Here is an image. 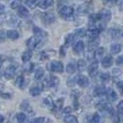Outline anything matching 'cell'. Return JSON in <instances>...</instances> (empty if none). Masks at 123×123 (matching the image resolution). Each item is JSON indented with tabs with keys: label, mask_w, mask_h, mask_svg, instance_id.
Returning a JSON list of instances; mask_svg holds the SVG:
<instances>
[{
	"label": "cell",
	"mask_w": 123,
	"mask_h": 123,
	"mask_svg": "<svg viewBox=\"0 0 123 123\" xmlns=\"http://www.w3.org/2000/svg\"><path fill=\"white\" fill-rule=\"evenodd\" d=\"M73 13H74V9L72 6H64L59 10V15L67 20L73 19Z\"/></svg>",
	"instance_id": "obj_1"
},
{
	"label": "cell",
	"mask_w": 123,
	"mask_h": 123,
	"mask_svg": "<svg viewBox=\"0 0 123 123\" xmlns=\"http://www.w3.org/2000/svg\"><path fill=\"white\" fill-rule=\"evenodd\" d=\"M96 108H97V109L100 112L104 113V114L111 115V113L114 111L112 106L110 104H108V103L105 102V101H101V102L98 103L97 105H96Z\"/></svg>",
	"instance_id": "obj_2"
},
{
	"label": "cell",
	"mask_w": 123,
	"mask_h": 123,
	"mask_svg": "<svg viewBox=\"0 0 123 123\" xmlns=\"http://www.w3.org/2000/svg\"><path fill=\"white\" fill-rule=\"evenodd\" d=\"M47 68L49 71L54 73H62L64 71V66L61 62L59 61H52L48 65Z\"/></svg>",
	"instance_id": "obj_3"
},
{
	"label": "cell",
	"mask_w": 123,
	"mask_h": 123,
	"mask_svg": "<svg viewBox=\"0 0 123 123\" xmlns=\"http://www.w3.org/2000/svg\"><path fill=\"white\" fill-rule=\"evenodd\" d=\"M40 41H41L40 38L36 36H32L26 41V45L29 48V50H33V49H36L38 47V45L40 44Z\"/></svg>",
	"instance_id": "obj_4"
},
{
	"label": "cell",
	"mask_w": 123,
	"mask_h": 123,
	"mask_svg": "<svg viewBox=\"0 0 123 123\" xmlns=\"http://www.w3.org/2000/svg\"><path fill=\"white\" fill-rule=\"evenodd\" d=\"M17 72V66L14 64H10L7 67L4 71V77L6 79H11L12 77L15 75Z\"/></svg>",
	"instance_id": "obj_5"
},
{
	"label": "cell",
	"mask_w": 123,
	"mask_h": 123,
	"mask_svg": "<svg viewBox=\"0 0 123 123\" xmlns=\"http://www.w3.org/2000/svg\"><path fill=\"white\" fill-rule=\"evenodd\" d=\"M15 85L17 87H19L21 89H24L29 85V80H26L22 74H19L16 78Z\"/></svg>",
	"instance_id": "obj_6"
},
{
	"label": "cell",
	"mask_w": 123,
	"mask_h": 123,
	"mask_svg": "<svg viewBox=\"0 0 123 123\" xmlns=\"http://www.w3.org/2000/svg\"><path fill=\"white\" fill-rule=\"evenodd\" d=\"M46 82L50 88H56L59 86L60 81H59V78L55 76V75H48V77L46 78Z\"/></svg>",
	"instance_id": "obj_7"
},
{
	"label": "cell",
	"mask_w": 123,
	"mask_h": 123,
	"mask_svg": "<svg viewBox=\"0 0 123 123\" xmlns=\"http://www.w3.org/2000/svg\"><path fill=\"white\" fill-rule=\"evenodd\" d=\"M98 61H93L91 63V65L89 66V69H88V73H89V75L92 77V78H94V77L97 75L98 74Z\"/></svg>",
	"instance_id": "obj_8"
},
{
	"label": "cell",
	"mask_w": 123,
	"mask_h": 123,
	"mask_svg": "<svg viewBox=\"0 0 123 123\" xmlns=\"http://www.w3.org/2000/svg\"><path fill=\"white\" fill-rule=\"evenodd\" d=\"M76 84L81 87H87L89 86V79L83 74H79L76 76Z\"/></svg>",
	"instance_id": "obj_9"
},
{
	"label": "cell",
	"mask_w": 123,
	"mask_h": 123,
	"mask_svg": "<svg viewBox=\"0 0 123 123\" xmlns=\"http://www.w3.org/2000/svg\"><path fill=\"white\" fill-rule=\"evenodd\" d=\"M106 98L110 102H114L118 100V94L113 90L112 88H106Z\"/></svg>",
	"instance_id": "obj_10"
},
{
	"label": "cell",
	"mask_w": 123,
	"mask_h": 123,
	"mask_svg": "<svg viewBox=\"0 0 123 123\" xmlns=\"http://www.w3.org/2000/svg\"><path fill=\"white\" fill-rule=\"evenodd\" d=\"M43 20L46 25H50L52 23H54L56 20V17L54 15V13L52 12H48V13H45L43 14Z\"/></svg>",
	"instance_id": "obj_11"
},
{
	"label": "cell",
	"mask_w": 123,
	"mask_h": 123,
	"mask_svg": "<svg viewBox=\"0 0 123 123\" xmlns=\"http://www.w3.org/2000/svg\"><path fill=\"white\" fill-rule=\"evenodd\" d=\"M32 32H33V34H34V36L38 37V38H46L47 36V32L45 31L44 30H42L41 28H39V27H36L34 26L33 28H32Z\"/></svg>",
	"instance_id": "obj_12"
},
{
	"label": "cell",
	"mask_w": 123,
	"mask_h": 123,
	"mask_svg": "<svg viewBox=\"0 0 123 123\" xmlns=\"http://www.w3.org/2000/svg\"><path fill=\"white\" fill-rule=\"evenodd\" d=\"M99 15H100V18H101L104 22H108V21L110 20L111 18H112L111 11L108 10V9H103Z\"/></svg>",
	"instance_id": "obj_13"
},
{
	"label": "cell",
	"mask_w": 123,
	"mask_h": 123,
	"mask_svg": "<svg viewBox=\"0 0 123 123\" xmlns=\"http://www.w3.org/2000/svg\"><path fill=\"white\" fill-rule=\"evenodd\" d=\"M43 86H44V85H38V86H32L30 89V94H31V96L32 97H38L40 94L42 93L43 91Z\"/></svg>",
	"instance_id": "obj_14"
},
{
	"label": "cell",
	"mask_w": 123,
	"mask_h": 123,
	"mask_svg": "<svg viewBox=\"0 0 123 123\" xmlns=\"http://www.w3.org/2000/svg\"><path fill=\"white\" fill-rule=\"evenodd\" d=\"M18 16L20 18H26L30 16V12L27 9V7L21 6L18 7Z\"/></svg>",
	"instance_id": "obj_15"
},
{
	"label": "cell",
	"mask_w": 123,
	"mask_h": 123,
	"mask_svg": "<svg viewBox=\"0 0 123 123\" xmlns=\"http://www.w3.org/2000/svg\"><path fill=\"white\" fill-rule=\"evenodd\" d=\"M83 50H84V43H83V41H79L73 45V51L76 54L82 53V51H83Z\"/></svg>",
	"instance_id": "obj_16"
},
{
	"label": "cell",
	"mask_w": 123,
	"mask_h": 123,
	"mask_svg": "<svg viewBox=\"0 0 123 123\" xmlns=\"http://www.w3.org/2000/svg\"><path fill=\"white\" fill-rule=\"evenodd\" d=\"M53 5H54V0H41L38 3V6L41 9H46L48 7H51Z\"/></svg>",
	"instance_id": "obj_17"
},
{
	"label": "cell",
	"mask_w": 123,
	"mask_h": 123,
	"mask_svg": "<svg viewBox=\"0 0 123 123\" xmlns=\"http://www.w3.org/2000/svg\"><path fill=\"white\" fill-rule=\"evenodd\" d=\"M21 108L23 110V111L29 113L30 115H33V111L31 110V106H30V103H29V101H28V100H23V101L21 102Z\"/></svg>",
	"instance_id": "obj_18"
},
{
	"label": "cell",
	"mask_w": 123,
	"mask_h": 123,
	"mask_svg": "<svg viewBox=\"0 0 123 123\" xmlns=\"http://www.w3.org/2000/svg\"><path fill=\"white\" fill-rule=\"evenodd\" d=\"M105 94H106V87L104 86H98L93 90V96L94 97L100 98V97L104 96Z\"/></svg>",
	"instance_id": "obj_19"
},
{
	"label": "cell",
	"mask_w": 123,
	"mask_h": 123,
	"mask_svg": "<svg viewBox=\"0 0 123 123\" xmlns=\"http://www.w3.org/2000/svg\"><path fill=\"white\" fill-rule=\"evenodd\" d=\"M102 66L104 68H109L112 66L113 64V58L111 56H106L102 58Z\"/></svg>",
	"instance_id": "obj_20"
},
{
	"label": "cell",
	"mask_w": 123,
	"mask_h": 123,
	"mask_svg": "<svg viewBox=\"0 0 123 123\" xmlns=\"http://www.w3.org/2000/svg\"><path fill=\"white\" fill-rule=\"evenodd\" d=\"M7 37L9 39V40H12V41H15V40H18L19 39V32L16 31V30H10V31H7Z\"/></svg>",
	"instance_id": "obj_21"
},
{
	"label": "cell",
	"mask_w": 123,
	"mask_h": 123,
	"mask_svg": "<svg viewBox=\"0 0 123 123\" xmlns=\"http://www.w3.org/2000/svg\"><path fill=\"white\" fill-rule=\"evenodd\" d=\"M75 39H76L75 34H69V35L66 37V40H65V45H64V46H66V47L71 46L72 44L75 42Z\"/></svg>",
	"instance_id": "obj_22"
},
{
	"label": "cell",
	"mask_w": 123,
	"mask_h": 123,
	"mask_svg": "<svg viewBox=\"0 0 123 123\" xmlns=\"http://www.w3.org/2000/svg\"><path fill=\"white\" fill-rule=\"evenodd\" d=\"M45 76V69L39 67L34 71V78L36 80H42V78Z\"/></svg>",
	"instance_id": "obj_23"
},
{
	"label": "cell",
	"mask_w": 123,
	"mask_h": 123,
	"mask_svg": "<svg viewBox=\"0 0 123 123\" xmlns=\"http://www.w3.org/2000/svg\"><path fill=\"white\" fill-rule=\"evenodd\" d=\"M105 54V49L103 47H99L96 50H94V59L96 60H101Z\"/></svg>",
	"instance_id": "obj_24"
},
{
	"label": "cell",
	"mask_w": 123,
	"mask_h": 123,
	"mask_svg": "<svg viewBox=\"0 0 123 123\" xmlns=\"http://www.w3.org/2000/svg\"><path fill=\"white\" fill-rule=\"evenodd\" d=\"M110 35L113 39H120L122 36V31L119 29H111L110 30Z\"/></svg>",
	"instance_id": "obj_25"
},
{
	"label": "cell",
	"mask_w": 123,
	"mask_h": 123,
	"mask_svg": "<svg viewBox=\"0 0 123 123\" xmlns=\"http://www.w3.org/2000/svg\"><path fill=\"white\" fill-rule=\"evenodd\" d=\"M22 69H23V72L26 73V74H30L33 71V69H34V66H33V63H31L29 62H26L25 63H24V65L22 67Z\"/></svg>",
	"instance_id": "obj_26"
},
{
	"label": "cell",
	"mask_w": 123,
	"mask_h": 123,
	"mask_svg": "<svg viewBox=\"0 0 123 123\" xmlns=\"http://www.w3.org/2000/svg\"><path fill=\"white\" fill-rule=\"evenodd\" d=\"M86 62L84 61L83 59H80L79 61L77 62V66H76V69L79 70V72H83L85 69H86Z\"/></svg>",
	"instance_id": "obj_27"
},
{
	"label": "cell",
	"mask_w": 123,
	"mask_h": 123,
	"mask_svg": "<svg viewBox=\"0 0 123 123\" xmlns=\"http://www.w3.org/2000/svg\"><path fill=\"white\" fill-rule=\"evenodd\" d=\"M16 118H17L18 123H26L27 122V116H26L25 113H23V112L17 113Z\"/></svg>",
	"instance_id": "obj_28"
},
{
	"label": "cell",
	"mask_w": 123,
	"mask_h": 123,
	"mask_svg": "<svg viewBox=\"0 0 123 123\" xmlns=\"http://www.w3.org/2000/svg\"><path fill=\"white\" fill-rule=\"evenodd\" d=\"M76 65H75V63H74V62L71 61L69 64L67 65L66 67V71H67L68 74H73L74 73L76 72Z\"/></svg>",
	"instance_id": "obj_29"
},
{
	"label": "cell",
	"mask_w": 123,
	"mask_h": 123,
	"mask_svg": "<svg viewBox=\"0 0 123 123\" xmlns=\"http://www.w3.org/2000/svg\"><path fill=\"white\" fill-rule=\"evenodd\" d=\"M32 57V52H31V50H27L25 51L23 53H22V56H21V59L22 61L26 62H29L31 59Z\"/></svg>",
	"instance_id": "obj_30"
},
{
	"label": "cell",
	"mask_w": 123,
	"mask_h": 123,
	"mask_svg": "<svg viewBox=\"0 0 123 123\" xmlns=\"http://www.w3.org/2000/svg\"><path fill=\"white\" fill-rule=\"evenodd\" d=\"M44 104H45V106H46L47 108H49V109H53L54 108V100L52 99V98L50 97H46L44 99Z\"/></svg>",
	"instance_id": "obj_31"
},
{
	"label": "cell",
	"mask_w": 123,
	"mask_h": 123,
	"mask_svg": "<svg viewBox=\"0 0 123 123\" xmlns=\"http://www.w3.org/2000/svg\"><path fill=\"white\" fill-rule=\"evenodd\" d=\"M64 122L65 123H79L78 122V118L70 114H68L67 116L64 117Z\"/></svg>",
	"instance_id": "obj_32"
},
{
	"label": "cell",
	"mask_w": 123,
	"mask_h": 123,
	"mask_svg": "<svg viewBox=\"0 0 123 123\" xmlns=\"http://www.w3.org/2000/svg\"><path fill=\"white\" fill-rule=\"evenodd\" d=\"M110 51L112 54H118L121 51V45L119 43H114L110 48Z\"/></svg>",
	"instance_id": "obj_33"
},
{
	"label": "cell",
	"mask_w": 123,
	"mask_h": 123,
	"mask_svg": "<svg viewBox=\"0 0 123 123\" xmlns=\"http://www.w3.org/2000/svg\"><path fill=\"white\" fill-rule=\"evenodd\" d=\"M110 74L108 73H101L99 75V80L102 83H108L110 81Z\"/></svg>",
	"instance_id": "obj_34"
},
{
	"label": "cell",
	"mask_w": 123,
	"mask_h": 123,
	"mask_svg": "<svg viewBox=\"0 0 123 123\" xmlns=\"http://www.w3.org/2000/svg\"><path fill=\"white\" fill-rule=\"evenodd\" d=\"M63 106H64V99H63V98H58V99L56 100V104H54L53 109L55 108L56 110H61L62 108H63Z\"/></svg>",
	"instance_id": "obj_35"
},
{
	"label": "cell",
	"mask_w": 123,
	"mask_h": 123,
	"mask_svg": "<svg viewBox=\"0 0 123 123\" xmlns=\"http://www.w3.org/2000/svg\"><path fill=\"white\" fill-rule=\"evenodd\" d=\"M120 114L118 112H115V111H113L111 113V118H112L113 122L114 123H120L121 121V118H120Z\"/></svg>",
	"instance_id": "obj_36"
},
{
	"label": "cell",
	"mask_w": 123,
	"mask_h": 123,
	"mask_svg": "<svg viewBox=\"0 0 123 123\" xmlns=\"http://www.w3.org/2000/svg\"><path fill=\"white\" fill-rule=\"evenodd\" d=\"M25 4L28 7L32 9V8L36 7V6L38 5V1L37 0H25Z\"/></svg>",
	"instance_id": "obj_37"
},
{
	"label": "cell",
	"mask_w": 123,
	"mask_h": 123,
	"mask_svg": "<svg viewBox=\"0 0 123 123\" xmlns=\"http://www.w3.org/2000/svg\"><path fill=\"white\" fill-rule=\"evenodd\" d=\"M22 4L21 0H13L10 3V8L11 9H17L19 6H21Z\"/></svg>",
	"instance_id": "obj_38"
},
{
	"label": "cell",
	"mask_w": 123,
	"mask_h": 123,
	"mask_svg": "<svg viewBox=\"0 0 123 123\" xmlns=\"http://www.w3.org/2000/svg\"><path fill=\"white\" fill-rule=\"evenodd\" d=\"M86 33H87V31H86V30H84V29H78V30H76V31H75V36L83 38V37L86 36Z\"/></svg>",
	"instance_id": "obj_39"
},
{
	"label": "cell",
	"mask_w": 123,
	"mask_h": 123,
	"mask_svg": "<svg viewBox=\"0 0 123 123\" xmlns=\"http://www.w3.org/2000/svg\"><path fill=\"white\" fill-rule=\"evenodd\" d=\"M85 56H86V59L88 61H92L94 59V50H89L86 51L85 53Z\"/></svg>",
	"instance_id": "obj_40"
},
{
	"label": "cell",
	"mask_w": 123,
	"mask_h": 123,
	"mask_svg": "<svg viewBox=\"0 0 123 123\" xmlns=\"http://www.w3.org/2000/svg\"><path fill=\"white\" fill-rule=\"evenodd\" d=\"M100 115L98 113H94L90 118V123H99L100 122Z\"/></svg>",
	"instance_id": "obj_41"
},
{
	"label": "cell",
	"mask_w": 123,
	"mask_h": 123,
	"mask_svg": "<svg viewBox=\"0 0 123 123\" xmlns=\"http://www.w3.org/2000/svg\"><path fill=\"white\" fill-rule=\"evenodd\" d=\"M112 74L115 78H118V77L121 76L122 71H121L120 68H114V69L112 70Z\"/></svg>",
	"instance_id": "obj_42"
},
{
	"label": "cell",
	"mask_w": 123,
	"mask_h": 123,
	"mask_svg": "<svg viewBox=\"0 0 123 123\" xmlns=\"http://www.w3.org/2000/svg\"><path fill=\"white\" fill-rule=\"evenodd\" d=\"M49 57H50V54H49V52L47 51H42L41 53H40V60H41V61H46Z\"/></svg>",
	"instance_id": "obj_43"
},
{
	"label": "cell",
	"mask_w": 123,
	"mask_h": 123,
	"mask_svg": "<svg viewBox=\"0 0 123 123\" xmlns=\"http://www.w3.org/2000/svg\"><path fill=\"white\" fill-rule=\"evenodd\" d=\"M76 84V77H69L67 81V86L69 87H72Z\"/></svg>",
	"instance_id": "obj_44"
},
{
	"label": "cell",
	"mask_w": 123,
	"mask_h": 123,
	"mask_svg": "<svg viewBox=\"0 0 123 123\" xmlns=\"http://www.w3.org/2000/svg\"><path fill=\"white\" fill-rule=\"evenodd\" d=\"M45 119L46 118H44V117H39V118H32L28 123H44L45 122Z\"/></svg>",
	"instance_id": "obj_45"
},
{
	"label": "cell",
	"mask_w": 123,
	"mask_h": 123,
	"mask_svg": "<svg viewBox=\"0 0 123 123\" xmlns=\"http://www.w3.org/2000/svg\"><path fill=\"white\" fill-rule=\"evenodd\" d=\"M8 25L13 26V27L18 26L19 25V20H18L16 18H10V19L8 20Z\"/></svg>",
	"instance_id": "obj_46"
},
{
	"label": "cell",
	"mask_w": 123,
	"mask_h": 123,
	"mask_svg": "<svg viewBox=\"0 0 123 123\" xmlns=\"http://www.w3.org/2000/svg\"><path fill=\"white\" fill-rule=\"evenodd\" d=\"M117 108H118V112L119 113L120 115H122L123 114V101L122 100H120V101H119Z\"/></svg>",
	"instance_id": "obj_47"
},
{
	"label": "cell",
	"mask_w": 123,
	"mask_h": 123,
	"mask_svg": "<svg viewBox=\"0 0 123 123\" xmlns=\"http://www.w3.org/2000/svg\"><path fill=\"white\" fill-rule=\"evenodd\" d=\"M116 86L118 88V90L121 92L122 91V86H123V82L122 80H116Z\"/></svg>",
	"instance_id": "obj_48"
},
{
	"label": "cell",
	"mask_w": 123,
	"mask_h": 123,
	"mask_svg": "<svg viewBox=\"0 0 123 123\" xmlns=\"http://www.w3.org/2000/svg\"><path fill=\"white\" fill-rule=\"evenodd\" d=\"M66 46H61L60 47V51H59V53H60V56L61 57H65L66 55Z\"/></svg>",
	"instance_id": "obj_49"
},
{
	"label": "cell",
	"mask_w": 123,
	"mask_h": 123,
	"mask_svg": "<svg viewBox=\"0 0 123 123\" xmlns=\"http://www.w3.org/2000/svg\"><path fill=\"white\" fill-rule=\"evenodd\" d=\"M0 96L4 98V99H9L11 98V95L9 93H1Z\"/></svg>",
	"instance_id": "obj_50"
},
{
	"label": "cell",
	"mask_w": 123,
	"mask_h": 123,
	"mask_svg": "<svg viewBox=\"0 0 123 123\" xmlns=\"http://www.w3.org/2000/svg\"><path fill=\"white\" fill-rule=\"evenodd\" d=\"M7 37V32L5 31H0V41H4Z\"/></svg>",
	"instance_id": "obj_51"
},
{
	"label": "cell",
	"mask_w": 123,
	"mask_h": 123,
	"mask_svg": "<svg viewBox=\"0 0 123 123\" xmlns=\"http://www.w3.org/2000/svg\"><path fill=\"white\" fill-rule=\"evenodd\" d=\"M71 96L73 97L74 99H77V98H79V97H80V93L78 92V90H73L71 93Z\"/></svg>",
	"instance_id": "obj_52"
},
{
	"label": "cell",
	"mask_w": 123,
	"mask_h": 123,
	"mask_svg": "<svg viewBox=\"0 0 123 123\" xmlns=\"http://www.w3.org/2000/svg\"><path fill=\"white\" fill-rule=\"evenodd\" d=\"M72 112V108L71 107H66V108L63 109V113L64 114H69V113H71Z\"/></svg>",
	"instance_id": "obj_53"
},
{
	"label": "cell",
	"mask_w": 123,
	"mask_h": 123,
	"mask_svg": "<svg viewBox=\"0 0 123 123\" xmlns=\"http://www.w3.org/2000/svg\"><path fill=\"white\" fill-rule=\"evenodd\" d=\"M6 12V6L2 3H0V15H3Z\"/></svg>",
	"instance_id": "obj_54"
},
{
	"label": "cell",
	"mask_w": 123,
	"mask_h": 123,
	"mask_svg": "<svg viewBox=\"0 0 123 123\" xmlns=\"http://www.w3.org/2000/svg\"><path fill=\"white\" fill-rule=\"evenodd\" d=\"M122 62H123V58L122 56H118L117 59H116V63L118 65H121L122 64Z\"/></svg>",
	"instance_id": "obj_55"
},
{
	"label": "cell",
	"mask_w": 123,
	"mask_h": 123,
	"mask_svg": "<svg viewBox=\"0 0 123 123\" xmlns=\"http://www.w3.org/2000/svg\"><path fill=\"white\" fill-rule=\"evenodd\" d=\"M4 89H5V86H4V85L0 83V94L4 92Z\"/></svg>",
	"instance_id": "obj_56"
},
{
	"label": "cell",
	"mask_w": 123,
	"mask_h": 123,
	"mask_svg": "<svg viewBox=\"0 0 123 123\" xmlns=\"http://www.w3.org/2000/svg\"><path fill=\"white\" fill-rule=\"evenodd\" d=\"M4 121H5V118L2 115H0V123H3Z\"/></svg>",
	"instance_id": "obj_57"
},
{
	"label": "cell",
	"mask_w": 123,
	"mask_h": 123,
	"mask_svg": "<svg viewBox=\"0 0 123 123\" xmlns=\"http://www.w3.org/2000/svg\"><path fill=\"white\" fill-rule=\"evenodd\" d=\"M115 0H105V2H107V3H109V2H114Z\"/></svg>",
	"instance_id": "obj_58"
},
{
	"label": "cell",
	"mask_w": 123,
	"mask_h": 123,
	"mask_svg": "<svg viewBox=\"0 0 123 123\" xmlns=\"http://www.w3.org/2000/svg\"><path fill=\"white\" fill-rule=\"evenodd\" d=\"M2 62H2V59H1V56H0V67L2 65Z\"/></svg>",
	"instance_id": "obj_59"
}]
</instances>
